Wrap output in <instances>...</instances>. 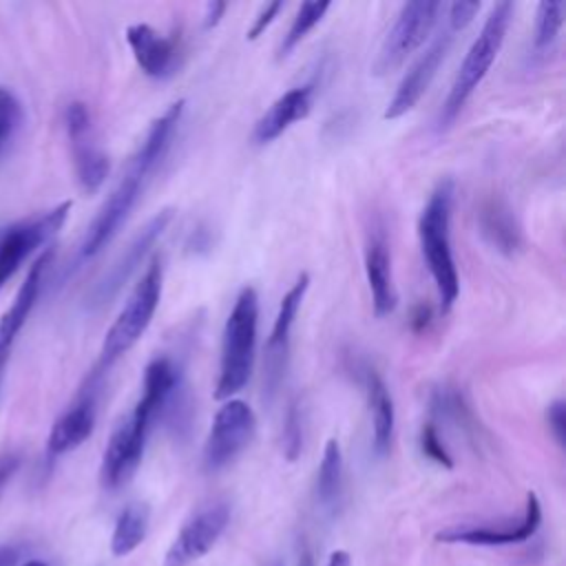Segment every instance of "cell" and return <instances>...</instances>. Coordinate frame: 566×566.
Returning a JSON list of instances; mask_svg holds the SVG:
<instances>
[{"label":"cell","instance_id":"cell-1","mask_svg":"<svg viewBox=\"0 0 566 566\" xmlns=\"http://www.w3.org/2000/svg\"><path fill=\"white\" fill-rule=\"evenodd\" d=\"M186 102L179 99L170 104L148 128L146 137L142 139L137 153L133 155L126 172L122 175L115 190L108 195L95 219L91 221L86 237L80 245V259H91L97 252H102L113 237L119 232V228L126 223L128 214L133 212L135 203L139 201L150 175L157 170L161 159L166 157L172 137L179 128L181 115H184Z\"/></svg>","mask_w":566,"mask_h":566},{"label":"cell","instance_id":"cell-2","mask_svg":"<svg viewBox=\"0 0 566 566\" xmlns=\"http://www.w3.org/2000/svg\"><path fill=\"white\" fill-rule=\"evenodd\" d=\"M172 407V394L166 385L146 380L133 411L113 429L102 458V484L106 489L124 486L137 471L146 440L159 418Z\"/></svg>","mask_w":566,"mask_h":566},{"label":"cell","instance_id":"cell-3","mask_svg":"<svg viewBox=\"0 0 566 566\" xmlns=\"http://www.w3.org/2000/svg\"><path fill=\"white\" fill-rule=\"evenodd\" d=\"M453 195V179L438 181L418 217V241L424 263L436 283L442 314L453 307L460 294V276L451 250Z\"/></svg>","mask_w":566,"mask_h":566},{"label":"cell","instance_id":"cell-4","mask_svg":"<svg viewBox=\"0 0 566 566\" xmlns=\"http://www.w3.org/2000/svg\"><path fill=\"white\" fill-rule=\"evenodd\" d=\"M256 327H259V296L256 290L245 285L226 318L219 358V378L214 385L217 400H230L239 394L252 374L256 354Z\"/></svg>","mask_w":566,"mask_h":566},{"label":"cell","instance_id":"cell-5","mask_svg":"<svg viewBox=\"0 0 566 566\" xmlns=\"http://www.w3.org/2000/svg\"><path fill=\"white\" fill-rule=\"evenodd\" d=\"M513 2H497L480 33L475 35V40L471 42L455 77H453V84L449 88V95L442 104V111H440V122L438 126L440 128H447L455 122V117L460 115V111L464 108V104L469 102V97L473 95V91L480 86V82L486 77L489 69L493 66L502 44H504V38H506V29L511 24V18H513Z\"/></svg>","mask_w":566,"mask_h":566},{"label":"cell","instance_id":"cell-6","mask_svg":"<svg viewBox=\"0 0 566 566\" xmlns=\"http://www.w3.org/2000/svg\"><path fill=\"white\" fill-rule=\"evenodd\" d=\"M161 283H164V265L159 256H153L139 283L133 287L128 301L124 303L122 312L117 314V318L113 321V325L104 336L99 363L95 369L97 374H104L144 336L161 301Z\"/></svg>","mask_w":566,"mask_h":566},{"label":"cell","instance_id":"cell-7","mask_svg":"<svg viewBox=\"0 0 566 566\" xmlns=\"http://www.w3.org/2000/svg\"><path fill=\"white\" fill-rule=\"evenodd\" d=\"M442 11L440 2L433 0H418L402 4L400 13L396 15L391 29L387 31L378 55L371 64L374 75H389L398 71L431 35L438 15Z\"/></svg>","mask_w":566,"mask_h":566},{"label":"cell","instance_id":"cell-8","mask_svg":"<svg viewBox=\"0 0 566 566\" xmlns=\"http://www.w3.org/2000/svg\"><path fill=\"white\" fill-rule=\"evenodd\" d=\"M256 429V416L243 400H226L210 424L203 442V467L206 471H219L228 467L252 440Z\"/></svg>","mask_w":566,"mask_h":566},{"label":"cell","instance_id":"cell-9","mask_svg":"<svg viewBox=\"0 0 566 566\" xmlns=\"http://www.w3.org/2000/svg\"><path fill=\"white\" fill-rule=\"evenodd\" d=\"M69 210L71 201H64L40 217L24 219L0 230V290L20 270L27 256L64 226Z\"/></svg>","mask_w":566,"mask_h":566},{"label":"cell","instance_id":"cell-10","mask_svg":"<svg viewBox=\"0 0 566 566\" xmlns=\"http://www.w3.org/2000/svg\"><path fill=\"white\" fill-rule=\"evenodd\" d=\"M307 287H310V276L301 274L281 298L272 332L265 343V356H263V400L265 402L274 400L283 382V376L287 369V356H290V338H292L290 334Z\"/></svg>","mask_w":566,"mask_h":566},{"label":"cell","instance_id":"cell-11","mask_svg":"<svg viewBox=\"0 0 566 566\" xmlns=\"http://www.w3.org/2000/svg\"><path fill=\"white\" fill-rule=\"evenodd\" d=\"M542 524V504L533 491L526 495L520 520H506L500 524H464L440 531L438 542L471 544V546H509L531 539Z\"/></svg>","mask_w":566,"mask_h":566},{"label":"cell","instance_id":"cell-12","mask_svg":"<svg viewBox=\"0 0 566 566\" xmlns=\"http://www.w3.org/2000/svg\"><path fill=\"white\" fill-rule=\"evenodd\" d=\"M66 135L71 142L75 175L86 192H95L108 177L111 161L93 137L91 113L84 102H71L64 111Z\"/></svg>","mask_w":566,"mask_h":566},{"label":"cell","instance_id":"cell-13","mask_svg":"<svg viewBox=\"0 0 566 566\" xmlns=\"http://www.w3.org/2000/svg\"><path fill=\"white\" fill-rule=\"evenodd\" d=\"M170 221H172V210L164 208V210H159L157 214H153L144 223V228L133 237V241L126 245L122 256L113 263V268L95 285V290L91 294V305L93 307H102V305H106L108 301H113L119 294V290L137 272V268L142 265L144 256L150 252V248L164 234V230L168 228Z\"/></svg>","mask_w":566,"mask_h":566},{"label":"cell","instance_id":"cell-14","mask_svg":"<svg viewBox=\"0 0 566 566\" xmlns=\"http://www.w3.org/2000/svg\"><path fill=\"white\" fill-rule=\"evenodd\" d=\"M230 522V509L223 502L197 511L177 533L166 551L164 566H190L201 559L223 535Z\"/></svg>","mask_w":566,"mask_h":566},{"label":"cell","instance_id":"cell-15","mask_svg":"<svg viewBox=\"0 0 566 566\" xmlns=\"http://www.w3.org/2000/svg\"><path fill=\"white\" fill-rule=\"evenodd\" d=\"M451 42H453V31L444 27L433 38V42L424 49V53H420V57L411 64V69L405 73V77L396 86V93L387 102V108L382 113L385 119H398L420 102V97L427 93L429 84L433 82L442 60L447 57Z\"/></svg>","mask_w":566,"mask_h":566},{"label":"cell","instance_id":"cell-16","mask_svg":"<svg viewBox=\"0 0 566 566\" xmlns=\"http://www.w3.org/2000/svg\"><path fill=\"white\" fill-rule=\"evenodd\" d=\"M102 374H93L88 378V385L80 391L75 402L53 422L46 451L51 458H57L62 453L73 451L80 447L88 436L93 433L95 427V411H97V385H99Z\"/></svg>","mask_w":566,"mask_h":566},{"label":"cell","instance_id":"cell-17","mask_svg":"<svg viewBox=\"0 0 566 566\" xmlns=\"http://www.w3.org/2000/svg\"><path fill=\"white\" fill-rule=\"evenodd\" d=\"M365 276L371 292L374 314L389 316L398 305V294L391 274V252L382 226H374L365 243Z\"/></svg>","mask_w":566,"mask_h":566},{"label":"cell","instance_id":"cell-18","mask_svg":"<svg viewBox=\"0 0 566 566\" xmlns=\"http://www.w3.org/2000/svg\"><path fill=\"white\" fill-rule=\"evenodd\" d=\"M126 42L142 73L155 80H164L175 73L179 60V44L175 38L161 35L150 24H130L126 29Z\"/></svg>","mask_w":566,"mask_h":566},{"label":"cell","instance_id":"cell-19","mask_svg":"<svg viewBox=\"0 0 566 566\" xmlns=\"http://www.w3.org/2000/svg\"><path fill=\"white\" fill-rule=\"evenodd\" d=\"M312 99H314V86L312 84H303V86L285 91L256 119L254 130H252V142L259 144V146L274 142L294 122L307 117V113L312 111Z\"/></svg>","mask_w":566,"mask_h":566},{"label":"cell","instance_id":"cell-20","mask_svg":"<svg viewBox=\"0 0 566 566\" xmlns=\"http://www.w3.org/2000/svg\"><path fill=\"white\" fill-rule=\"evenodd\" d=\"M358 371H360V385H363L369 418H371V447H374V453L382 458L389 453L391 440H394V424H396L394 400L382 376L374 367L363 365Z\"/></svg>","mask_w":566,"mask_h":566},{"label":"cell","instance_id":"cell-21","mask_svg":"<svg viewBox=\"0 0 566 566\" xmlns=\"http://www.w3.org/2000/svg\"><path fill=\"white\" fill-rule=\"evenodd\" d=\"M53 256V250H46L29 270L24 283L20 285L11 307L2 314L0 318V376H2V367H4V360L11 352V345L15 340V336L20 334V329L24 327L35 301H38V294H40V287H42V274L49 265Z\"/></svg>","mask_w":566,"mask_h":566},{"label":"cell","instance_id":"cell-22","mask_svg":"<svg viewBox=\"0 0 566 566\" xmlns=\"http://www.w3.org/2000/svg\"><path fill=\"white\" fill-rule=\"evenodd\" d=\"M478 230L482 239L502 254H515L522 248V228L502 199H486L478 210Z\"/></svg>","mask_w":566,"mask_h":566},{"label":"cell","instance_id":"cell-23","mask_svg":"<svg viewBox=\"0 0 566 566\" xmlns=\"http://www.w3.org/2000/svg\"><path fill=\"white\" fill-rule=\"evenodd\" d=\"M343 451L336 438H329L323 449V458L316 471L314 495L323 511L336 513L343 497Z\"/></svg>","mask_w":566,"mask_h":566},{"label":"cell","instance_id":"cell-24","mask_svg":"<svg viewBox=\"0 0 566 566\" xmlns=\"http://www.w3.org/2000/svg\"><path fill=\"white\" fill-rule=\"evenodd\" d=\"M150 524V509L144 502H130L126 504L115 522L113 535H111V553L115 557L130 555L148 533Z\"/></svg>","mask_w":566,"mask_h":566},{"label":"cell","instance_id":"cell-25","mask_svg":"<svg viewBox=\"0 0 566 566\" xmlns=\"http://www.w3.org/2000/svg\"><path fill=\"white\" fill-rule=\"evenodd\" d=\"M429 409L436 418L451 422L453 427L462 429L464 433H475L478 431V422L473 418L471 407L467 405L464 396L455 389V387H438L431 391L429 398Z\"/></svg>","mask_w":566,"mask_h":566},{"label":"cell","instance_id":"cell-26","mask_svg":"<svg viewBox=\"0 0 566 566\" xmlns=\"http://www.w3.org/2000/svg\"><path fill=\"white\" fill-rule=\"evenodd\" d=\"M329 2H303L287 29V33L283 35V42L279 46V57H285L327 13Z\"/></svg>","mask_w":566,"mask_h":566},{"label":"cell","instance_id":"cell-27","mask_svg":"<svg viewBox=\"0 0 566 566\" xmlns=\"http://www.w3.org/2000/svg\"><path fill=\"white\" fill-rule=\"evenodd\" d=\"M564 22V4L555 0H544L537 4L535 15V35H533V49L537 53L546 51L555 40Z\"/></svg>","mask_w":566,"mask_h":566},{"label":"cell","instance_id":"cell-28","mask_svg":"<svg viewBox=\"0 0 566 566\" xmlns=\"http://www.w3.org/2000/svg\"><path fill=\"white\" fill-rule=\"evenodd\" d=\"M283 455L294 462L301 455L303 449V409L296 400L287 405L285 418H283V433H281Z\"/></svg>","mask_w":566,"mask_h":566},{"label":"cell","instance_id":"cell-29","mask_svg":"<svg viewBox=\"0 0 566 566\" xmlns=\"http://www.w3.org/2000/svg\"><path fill=\"white\" fill-rule=\"evenodd\" d=\"M418 444H420V451L427 460L436 462L438 467H444V469H451L453 467V458L451 453L447 451L440 433H438V427L433 422H427L422 429H420V438H418Z\"/></svg>","mask_w":566,"mask_h":566},{"label":"cell","instance_id":"cell-30","mask_svg":"<svg viewBox=\"0 0 566 566\" xmlns=\"http://www.w3.org/2000/svg\"><path fill=\"white\" fill-rule=\"evenodd\" d=\"M20 104L13 99L9 91H2L0 95V155L7 148L9 139L13 137L18 124H20Z\"/></svg>","mask_w":566,"mask_h":566},{"label":"cell","instance_id":"cell-31","mask_svg":"<svg viewBox=\"0 0 566 566\" xmlns=\"http://www.w3.org/2000/svg\"><path fill=\"white\" fill-rule=\"evenodd\" d=\"M478 11H480V2H464V0L451 2V4L447 7V27H449L453 33H458V31L467 29V27L473 22V18H475Z\"/></svg>","mask_w":566,"mask_h":566},{"label":"cell","instance_id":"cell-32","mask_svg":"<svg viewBox=\"0 0 566 566\" xmlns=\"http://www.w3.org/2000/svg\"><path fill=\"white\" fill-rule=\"evenodd\" d=\"M283 9V2H270V4H265V7H261V11L256 13V18H254V22H252V27L248 29V33H245V38L248 40H256L272 22H274V18L279 15V11Z\"/></svg>","mask_w":566,"mask_h":566},{"label":"cell","instance_id":"cell-33","mask_svg":"<svg viewBox=\"0 0 566 566\" xmlns=\"http://www.w3.org/2000/svg\"><path fill=\"white\" fill-rule=\"evenodd\" d=\"M546 422L553 433V438L564 444V431H566V411H564V400H553L546 409Z\"/></svg>","mask_w":566,"mask_h":566},{"label":"cell","instance_id":"cell-34","mask_svg":"<svg viewBox=\"0 0 566 566\" xmlns=\"http://www.w3.org/2000/svg\"><path fill=\"white\" fill-rule=\"evenodd\" d=\"M20 462H22V458H20V453H15V451H7V453L0 455V500H2V495H4L7 484H9L11 478L18 473Z\"/></svg>","mask_w":566,"mask_h":566},{"label":"cell","instance_id":"cell-35","mask_svg":"<svg viewBox=\"0 0 566 566\" xmlns=\"http://www.w3.org/2000/svg\"><path fill=\"white\" fill-rule=\"evenodd\" d=\"M226 9H228L226 2H208V4H206V15H203V27H206V29L217 27L219 20H221V15L226 13Z\"/></svg>","mask_w":566,"mask_h":566},{"label":"cell","instance_id":"cell-36","mask_svg":"<svg viewBox=\"0 0 566 566\" xmlns=\"http://www.w3.org/2000/svg\"><path fill=\"white\" fill-rule=\"evenodd\" d=\"M431 323V307L429 305H418L411 314V327L413 332H422Z\"/></svg>","mask_w":566,"mask_h":566},{"label":"cell","instance_id":"cell-37","mask_svg":"<svg viewBox=\"0 0 566 566\" xmlns=\"http://www.w3.org/2000/svg\"><path fill=\"white\" fill-rule=\"evenodd\" d=\"M20 559V548L13 544L0 546V566H18Z\"/></svg>","mask_w":566,"mask_h":566},{"label":"cell","instance_id":"cell-38","mask_svg":"<svg viewBox=\"0 0 566 566\" xmlns=\"http://www.w3.org/2000/svg\"><path fill=\"white\" fill-rule=\"evenodd\" d=\"M327 566H352V557L347 551H334L327 559Z\"/></svg>","mask_w":566,"mask_h":566},{"label":"cell","instance_id":"cell-39","mask_svg":"<svg viewBox=\"0 0 566 566\" xmlns=\"http://www.w3.org/2000/svg\"><path fill=\"white\" fill-rule=\"evenodd\" d=\"M296 566H314V557H312V553H310V551H303V553L298 555Z\"/></svg>","mask_w":566,"mask_h":566},{"label":"cell","instance_id":"cell-40","mask_svg":"<svg viewBox=\"0 0 566 566\" xmlns=\"http://www.w3.org/2000/svg\"><path fill=\"white\" fill-rule=\"evenodd\" d=\"M22 566H46L44 562H40V559H31V562H24Z\"/></svg>","mask_w":566,"mask_h":566},{"label":"cell","instance_id":"cell-41","mask_svg":"<svg viewBox=\"0 0 566 566\" xmlns=\"http://www.w3.org/2000/svg\"><path fill=\"white\" fill-rule=\"evenodd\" d=\"M2 91H4V88H0V95H2Z\"/></svg>","mask_w":566,"mask_h":566}]
</instances>
